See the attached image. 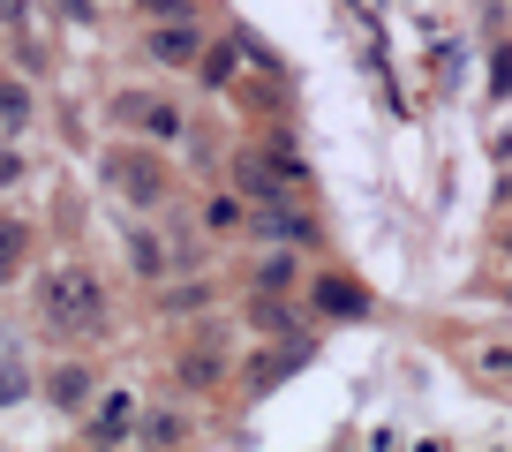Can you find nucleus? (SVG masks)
<instances>
[{"mask_svg":"<svg viewBox=\"0 0 512 452\" xmlns=\"http://www.w3.org/2000/svg\"><path fill=\"white\" fill-rule=\"evenodd\" d=\"M106 181H113V189H121L128 196V204H159V196H166V174H159V166H151L144 159V151H113V159H106Z\"/></svg>","mask_w":512,"mask_h":452,"instance_id":"nucleus-2","label":"nucleus"},{"mask_svg":"<svg viewBox=\"0 0 512 452\" xmlns=\"http://www.w3.org/2000/svg\"><path fill=\"white\" fill-rule=\"evenodd\" d=\"M196 46H204V31H196L189 16L181 23H151V61H166V68H196Z\"/></svg>","mask_w":512,"mask_h":452,"instance_id":"nucleus-3","label":"nucleus"},{"mask_svg":"<svg viewBox=\"0 0 512 452\" xmlns=\"http://www.w3.org/2000/svg\"><path fill=\"white\" fill-rule=\"evenodd\" d=\"M128 407H136V400H121V392H113V400H106V407H98V415H91V437H121L128 422H136V415H128Z\"/></svg>","mask_w":512,"mask_h":452,"instance_id":"nucleus-11","label":"nucleus"},{"mask_svg":"<svg viewBox=\"0 0 512 452\" xmlns=\"http://www.w3.org/2000/svg\"><path fill=\"white\" fill-rule=\"evenodd\" d=\"M83 400H91V370H76V362L53 370V407H83Z\"/></svg>","mask_w":512,"mask_h":452,"instance_id":"nucleus-10","label":"nucleus"},{"mask_svg":"<svg viewBox=\"0 0 512 452\" xmlns=\"http://www.w3.org/2000/svg\"><path fill=\"white\" fill-rule=\"evenodd\" d=\"M144 16L151 23H181V16H189V0H144Z\"/></svg>","mask_w":512,"mask_h":452,"instance_id":"nucleus-17","label":"nucleus"},{"mask_svg":"<svg viewBox=\"0 0 512 452\" xmlns=\"http://www.w3.org/2000/svg\"><path fill=\"white\" fill-rule=\"evenodd\" d=\"M0 129L8 136L31 129V91H23V83H0Z\"/></svg>","mask_w":512,"mask_h":452,"instance_id":"nucleus-9","label":"nucleus"},{"mask_svg":"<svg viewBox=\"0 0 512 452\" xmlns=\"http://www.w3.org/2000/svg\"><path fill=\"white\" fill-rule=\"evenodd\" d=\"M204 226H211V234H234V226H241V204H234V196H211V204H204Z\"/></svg>","mask_w":512,"mask_h":452,"instance_id":"nucleus-13","label":"nucleus"},{"mask_svg":"<svg viewBox=\"0 0 512 452\" xmlns=\"http://www.w3.org/2000/svg\"><path fill=\"white\" fill-rule=\"evenodd\" d=\"M128 264H136V272H144V279H159V272H166V249L151 242L144 226H128Z\"/></svg>","mask_w":512,"mask_h":452,"instance_id":"nucleus-8","label":"nucleus"},{"mask_svg":"<svg viewBox=\"0 0 512 452\" xmlns=\"http://www.w3.org/2000/svg\"><path fill=\"white\" fill-rule=\"evenodd\" d=\"M256 234H264V242H309V234H317V219H309V211H256Z\"/></svg>","mask_w":512,"mask_h":452,"instance_id":"nucleus-5","label":"nucleus"},{"mask_svg":"<svg viewBox=\"0 0 512 452\" xmlns=\"http://www.w3.org/2000/svg\"><path fill=\"white\" fill-rule=\"evenodd\" d=\"M256 287H264V294H287V287H294V257H264Z\"/></svg>","mask_w":512,"mask_h":452,"instance_id":"nucleus-14","label":"nucleus"},{"mask_svg":"<svg viewBox=\"0 0 512 452\" xmlns=\"http://www.w3.org/2000/svg\"><path fill=\"white\" fill-rule=\"evenodd\" d=\"M16 174H23V159H16V151H0V189H8Z\"/></svg>","mask_w":512,"mask_h":452,"instance_id":"nucleus-18","label":"nucleus"},{"mask_svg":"<svg viewBox=\"0 0 512 452\" xmlns=\"http://www.w3.org/2000/svg\"><path fill=\"white\" fill-rule=\"evenodd\" d=\"M121 121H136V129H151L166 144V136H181V113L166 106V98H121Z\"/></svg>","mask_w":512,"mask_h":452,"instance_id":"nucleus-4","label":"nucleus"},{"mask_svg":"<svg viewBox=\"0 0 512 452\" xmlns=\"http://www.w3.org/2000/svg\"><path fill=\"white\" fill-rule=\"evenodd\" d=\"M23 392H31L23 362H16V355H0V407H23Z\"/></svg>","mask_w":512,"mask_h":452,"instance_id":"nucleus-12","label":"nucleus"},{"mask_svg":"<svg viewBox=\"0 0 512 452\" xmlns=\"http://www.w3.org/2000/svg\"><path fill=\"white\" fill-rule=\"evenodd\" d=\"M136 430H144V437H159V445H174V437H189V422H181V415H144Z\"/></svg>","mask_w":512,"mask_h":452,"instance_id":"nucleus-15","label":"nucleus"},{"mask_svg":"<svg viewBox=\"0 0 512 452\" xmlns=\"http://www.w3.org/2000/svg\"><path fill=\"white\" fill-rule=\"evenodd\" d=\"M317 309H324V317H362V309H369V294L362 287H354V279H317Z\"/></svg>","mask_w":512,"mask_h":452,"instance_id":"nucleus-6","label":"nucleus"},{"mask_svg":"<svg viewBox=\"0 0 512 452\" xmlns=\"http://www.w3.org/2000/svg\"><path fill=\"white\" fill-rule=\"evenodd\" d=\"M23 249H31V226H23V219H0V287L23 272Z\"/></svg>","mask_w":512,"mask_h":452,"instance_id":"nucleus-7","label":"nucleus"},{"mask_svg":"<svg viewBox=\"0 0 512 452\" xmlns=\"http://www.w3.org/2000/svg\"><path fill=\"white\" fill-rule=\"evenodd\" d=\"M196 68H204V83H226V76H234V46H219V53H196Z\"/></svg>","mask_w":512,"mask_h":452,"instance_id":"nucleus-16","label":"nucleus"},{"mask_svg":"<svg viewBox=\"0 0 512 452\" xmlns=\"http://www.w3.org/2000/svg\"><path fill=\"white\" fill-rule=\"evenodd\" d=\"M76 8H91V0H76Z\"/></svg>","mask_w":512,"mask_h":452,"instance_id":"nucleus-19","label":"nucleus"},{"mask_svg":"<svg viewBox=\"0 0 512 452\" xmlns=\"http://www.w3.org/2000/svg\"><path fill=\"white\" fill-rule=\"evenodd\" d=\"M38 309H46L61 332H91V324L106 317V294H98L91 272H53L46 287H38Z\"/></svg>","mask_w":512,"mask_h":452,"instance_id":"nucleus-1","label":"nucleus"}]
</instances>
